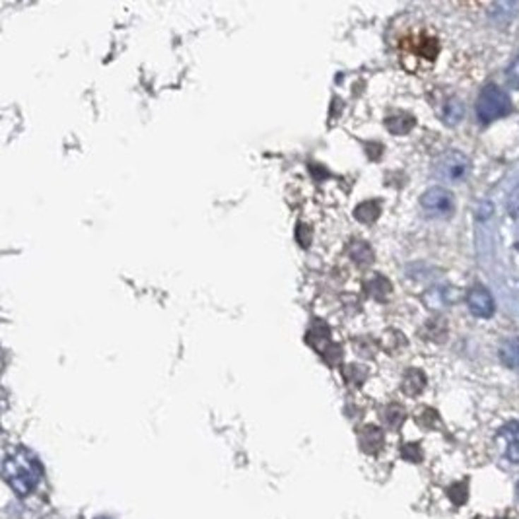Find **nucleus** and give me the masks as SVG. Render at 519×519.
<instances>
[{
	"label": "nucleus",
	"instance_id": "obj_8",
	"mask_svg": "<svg viewBox=\"0 0 519 519\" xmlns=\"http://www.w3.org/2000/svg\"><path fill=\"white\" fill-rule=\"evenodd\" d=\"M438 115L448 126L459 125L465 117V103L457 95H451V97H448L446 102L441 103Z\"/></svg>",
	"mask_w": 519,
	"mask_h": 519
},
{
	"label": "nucleus",
	"instance_id": "obj_12",
	"mask_svg": "<svg viewBox=\"0 0 519 519\" xmlns=\"http://www.w3.org/2000/svg\"><path fill=\"white\" fill-rule=\"evenodd\" d=\"M379 213H381L379 203H376V201H368V203H364V205H360L356 208V218L362 222H374L379 216Z\"/></svg>",
	"mask_w": 519,
	"mask_h": 519
},
{
	"label": "nucleus",
	"instance_id": "obj_5",
	"mask_svg": "<svg viewBox=\"0 0 519 519\" xmlns=\"http://www.w3.org/2000/svg\"><path fill=\"white\" fill-rule=\"evenodd\" d=\"M420 208L430 218H449L455 213V195L443 187H432L420 197Z\"/></svg>",
	"mask_w": 519,
	"mask_h": 519
},
{
	"label": "nucleus",
	"instance_id": "obj_1",
	"mask_svg": "<svg viewBox=\"0 0 519 519\" xmlns=\"http://www.w3.org/2000/svg\"><path fill=\"white\" fill-rule=\"evenodd\" d=\"M2 477L16 494L28 496L32 494L43 479V467L33 453L18 448L8 451L4 457Z\"/></svg>",
	"mask_w": 519,
	"mask_h": 519
},
{
	"label": "nucleus",
	"instance_id": "obj_20",
	"mask_svg": "<svg viewBox=\"0 0 519 519\" xmlns=\"http://www.w3.org/2000/svg\"><path fill=\"white\" fill-rule=\"evenodd\" d=\"M97 519H109V518H97Z\"/></svg>",
	"mask_w": 519,
	"mask_h": 519
},
{
	"label": "nucleus",
	"instance_id": "obj_4",
	"mask_svg": "<svg viewBox=\"0 0 519 519\" xmlns=\"http://www.w3.org/2000/svg\"><path fill=\"white\" fill-rule=\"evenodd\" d=\"M471 169V162L459 150H446L434 162V173L443 181H459Z\"/></svg>",
	"mask_w": 519,
	"mask_h": 519
},
{
	"label": "nucleus",
	"instance_id": "obj_10",
	"mask_svg": "<svg viewBox=\"0 0 519 519\" xmlns=\"http://www.w3.org/2000/svg\"><path fill=\"white\" fill-rule=\"evenodd\" d=\"M386 125L393 134H405L414 126V117L410 113H405V111H395L393 115L387 117Z\"/></svg>",
	"mask_w": 519,
	"mask_h": 519
},
{
	"label": "nucleus",
	"instance_id": "obj_11",
	"mask_svg": "<svg viewBox=\"0 0 519 519\" xmlns=\"http://www.w3.org/2000/svg\"><path fill=\"white\" fill-rule=\"evenodd\" d=\"M426 386V378L424 374L420 370H409L405 374V379H402V389L407 395H418Z\"/></svg>",
	"mask_w": 519,
	"mask_h": 519
},
{
	"label": "nucleus",
	"instance_id": "obj_17",
	"mask_svg": "<svg viewBox=\"0 0 519 519\" xmlns=\"http://www.w3.org/2000/svg\"><path fill=\"white\" fill-rule=\"evenodd\" d=\"M506 80H508V84H510L513 90H519V55L513 59L508 66V71H506Z\"/></svg>",
	"mask_w": 519,
	"mask_h": 519
},
{
	"label": "nucleus",
	"instance_id": "obj_2",
	"mask_svg": "<svg viewBox=\"0 0 519 519\" xmlns=\"http://www.w3.org/2000/svg\"><path fill=\"white\" fill-rule=\"evenodd\" d=\"M477 117L482 125H490L498 119L506 117L511 111V100L510 95L503 92L502 88L496 86V84H488L482 92H480L477 105Z\"/></svg>",
	"mask_w": 519,
	"mask_h": 519
},
{
	"label": "nucleus",
	"instance_id": "obj_13",
	"mask_svg": "<svg viewBox=\"0 0 519 519\" xmlns=\"http://www.w3.org/2000/svg\"><path fill=\"white\" fill-rule=\"evenodd\" d=\"M370 443H374V453H376V451L381 448V443H383V434H381V430H378V428H374V426L366 428L362 434V446L366 451H370L371 448Z\"/></svg>",
	"mask_w": 519,
	"mask_h": 519
},
{
	"label": "nucleus",
	"instance_id": "obj_9",
	"mask_svg": "<svg viewBox=\"0 0 519 519\" xmlns=\"http://www.w3.org/2000/svg\"><path fill=\"white\" fill-rule=\"evenodd\" d=\"M498 356H500V362L506 368L519 371V337L503 340L500 350H498Z\"/></svg>",
	"mask_w": 519,
	"mask_h": 519
},
{
	"label": "nucleus",
	"instance_id": "obj_15",
	"mask_svg": "<svg viewBox=\"0 0 519 519\" xmlns=\"http://www.w3.org/2000/svg\"><path fill=\"white\" fill-rule=\"evenodd\" d=\"M428 330H430V333H428L426 337L432 338L436 342L443 340L446 335H448V327H446V321H443V319H436V321L430 323V325H428Z\"/></svg>",
	"mask_w": 519,
	"mask_h": 519
},
{
	"label": "nucleus",
	"instance_id": "obj_6",
	"mask_svg": "<svg viewBox=\"0 0 519 519\" xmlns=\"http://www.w3.org/2000/svg\"><path fill=\"white\" fill-rule=\"evenodd\" d=\"M467 306L471 309V314L480 317V319H488L496 311L494 298L484 286H472L467 294Z\"/></svg>",
	"mask_w": 519,
	"mask_h": 519
},
{
	"label": "nucleus",
	"instance_id": "obj_21",
	"mask_svg": "<svg viewBox=\"0 0 519 519\" xmlns=\"http://www.w3.org/2000/svg\"><path fill=\"white\" fill-rule=\"evenodd\" d=\"M518 492H519V484H518Z\"/></svg>",
	"mask_w": 519,
	"mask_h": 519
},
{
	"label": "nucleus",
	"instance_id": "obj_19",
	"mask_svg": "<svg viewBox=\"0 0 519 519\" xmlns=\"http://www.w3.org/2000/svg\"><path fill=\"white\" fill-rule=\"evenodd\" d=\"M508 214L515 220L519 218V185H515V189L511 191L508 197Z\"/></svg>",
	"mask_w": 519,
	"mask_h": 519
},
{
	"label": "nucleus",
	"instance_id": "obj_3",
	"mask_svg": "<svg viewBox=\"0 0 519 519\" xmlns=\"http://www.w3.org/2000/svg\"><path fill=\"white\" fill-rule=\"evenodd\" d=\"M402 64L414 71V64H432L440 53V41L432 33L418 32L402 43Z\"/></svg>",
	"mask_w": 519,
	"mask_h": 519
},
{
	"label": "nucleus",
	"instance_id": "obj_18",
	"mask_svg": "<svg viewBox=\"0 0 519 519\" xmlns=\"http://www.w3.org/2000/svg\"><path fill=\"white\" fill-rule=\"evenodd\" d=\"M402 418H405V412H402V409L399 407V405H391V407H387V410H386L387 424H391L393 428H397V426L402 422Z\"/></svg>",
	"mask_w": 519,
	"mask_h": 519
},
{
	"label": "nucleus",
	"instance_id": "obj_16",
	"mask_svg": "<svg viewBox=\"0 0 519 519\" xmlns=\"http://www.w3.org/2000/svg\"><path fill=\"white\" fill-rule=\"evenodd\" d=\"M354 259L360 263V265H368V263H371V259H374V253H371L370 249V245L368 244H362V241H358V244H354Z\"/></svg>",
	"mask_w": 519,
	"mask_h": 519
},
{
	"label": "nucleus",
	"instance_id": "obj_14",
	"mask_svg": "<svg viewBox=\"0 0 519 519\" xmlns=\"http://www.w3.org/2000/svg\"><path fill=\"white\" fill-rule=\"evenodd\" d=\"M370 292L378 299H387V296L391 294V284L383 276H374L370 280Z\"/></svg>",
	"mask_w": 519,
	"mask_h": 519
},
{
	"label": "nucleus",
	"instance_id": "obj_7",
	"mask_svg": "<svg viewBox=\"0 0 519 519\" xmlns=\"http://www.w3.org/2000/svg\"><path fill=\"white\" fill-rule=\"evenodd\" d=\"M498 438L503 441V453L511 463H519V422H508L503 426Z\"/></svg>",
	"mask_w": 519,
	"mask_h": 519
}]
</instances>
